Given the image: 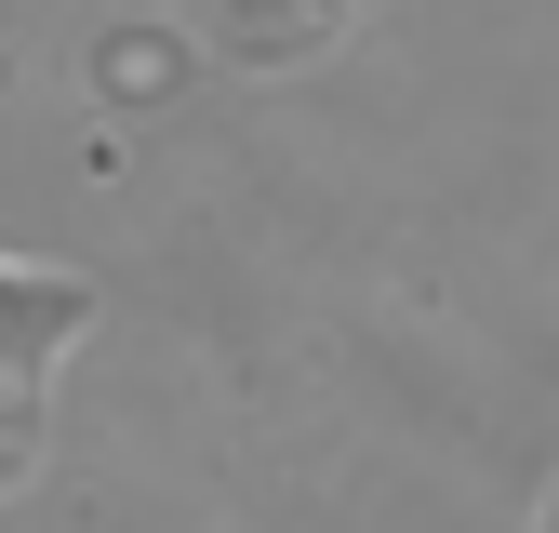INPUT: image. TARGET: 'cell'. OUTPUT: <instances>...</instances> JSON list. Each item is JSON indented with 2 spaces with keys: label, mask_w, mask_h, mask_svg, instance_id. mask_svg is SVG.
<instances>
[{
  "label": "cell",
  "mask_w": 559,
  "mask_h": 533,
  "mask_svg": "<svg viewBox=\"0 0 559 533\" xmlns=\"http://www.w3.org/2000/svg\"><path fill=\"white\" fill-rule=\"evenodd\" d=\"M333 40V14H227V54L240 67H294V54H320Z\"/></svg>",
  "instance_id": "obj_3"
},
{
  "label": "cell",
  "mask_w": 559,
  "mask_h": 533,
  "mask_svg": "<svg viewBox=\"0 0 559 533\" xmlns=\"http://www.w3.org/2000/svg\"><path fill=\"white\" fill-rule=\"evenodd\" d=\"M53 414H40V387H0V466H40Z\"/></svg>",
  "instance_id": "obj_4"
},
{
  "label": "cell",
  "mask_w": 559,
  "mask_h": 533,
  "mask_svg": "<svg viewBox=\"0 0 559 533\" xmlns=\"http://www.w3.org/2000/svg\"><path fill=\"white\" fill-rule=\"evenodd\" d=\"M14 494H27V466H0V507H14Z\"/></svg>",
  "instance_id": "obj_6"
},
{
  "label": "cell",
  "mask_w": 559,
  "mask_h": 533,
  "mask_svg": "<svg viewBox=\"0 0 559 533\" xmlns=\"http://www.w3.org/2000/svg\"><path fill=\"white\" fill-rule=\"evenodd\" d=\"M94 320H107V294L81 266H14L0 253V387H53V360L81 347Z\"/></svg>",
  "instance_id": "obj_1"
},
{
  "label": "cell",
  "mask_w": 559,
  "mask_h": 533,
  "mask_svg": "<svg viewBox=\"0 0 559 533\" xmlns=\"http://www.w3.org/2000/svg\"><path fill=\"white\" fill-rule=\"evenodd\" d=\"M533 533H559V481H546V507H533Z\"/></svg>",
  "instance_id": "obj_5"
},
{
  "label": "cell",
  "mask_w": 559,
  "mask_h": 533,
  "mask_svg": "<svg viewBox=\"0 0 559 533\" xmlns=\"http://www.w3.org/2000/svg\"><path fill=\"white\" fill-rule=\"evenodd\" d=\"M174 67H187V27H174V14H147V27H107V40H94V107H120V94H160Z\"/></svg>",
  "instance_id": "obj_2"
}]
</instances>
